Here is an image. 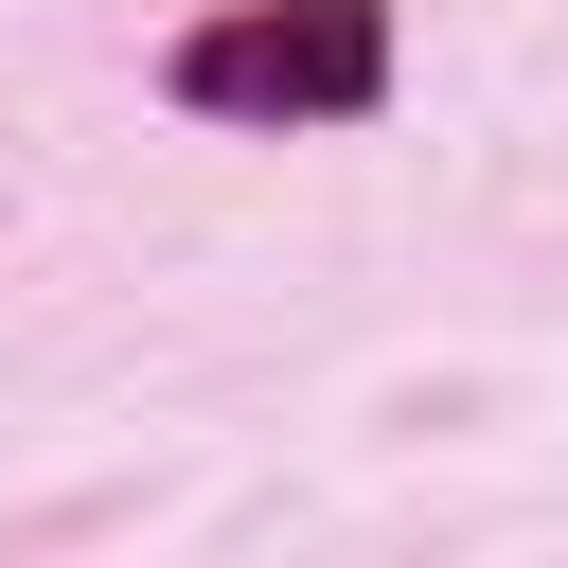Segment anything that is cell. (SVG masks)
Segmentation results:
<instances>
[{
	"mask_svg": "<svg viewBox=\"0 0 568 568\" xmlns=\"http://www.w3.org/2000/svg\"><path fill=\"white\" fill-rule=\"evenodd\" d=\"M373 89H390V18L373 0H231L178 53V106H213V124H355Z\"/></svg>",
	"mask_w": 568,
	"mask_h": 568,
	"instance_id": "obj_1",
	"label": "cell"
}]
</instances>
